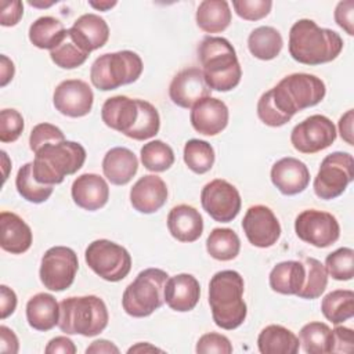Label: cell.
Returning <instances> with one entry per match:
<instances>
[{
	"label": "cell",
	"mask_w": 354,
	"mask_h": 354,
	"mask_svg": "<svg viewBox=\"0 0 354 354\" xmlns=\"http://www.w3.org/2000/svg\"><path fill=\"white\" fill-rule=\"evenodd\" d=\"M343 50V39L332 29L319 28L313 19H299L289 30V54L304 65L333 61Z\"/></svg>",
	"instance_id": "6da1fadb"
},
{
	"label": "cell",
	"mask_w": 354,
	"mask_h": 354,
	"mask_svg": "<svg viewBox=\"0 0 354 354\" xmlns=\"http://www.w3.org/2000/svg\"><path fill=\"white\" fill-rule=\"evenodd\" d=\"M243 278L234 270L216 272L209 282V304L214 324L225 330L241 326L248 307L243 301Z\"/></svg>",
	"instance_id": "7a4b0ae2"
},
{
	"label": "cell",
	"mask_w": 354,
	"mask_h": 354,
	"mask_svg": "<svg viewBox=\"0 0 354 354\" xmlns=\"http://www.w3.org/2000/svg\"><path fill=\"white\" fill-rule=\"evenodd\" d=\"M205 82L210 90L230 91L235 88L242 76V69L232 44L218 36H206L198 47Z\"/></svg>",
	"instance_id": "3957f363"
},
{
	"label": "cell",
	"mask_w": 354,
	"mask_h": 354,
	"mask_svg": "<svg viewBox=\"0 0 354 354\" xmlns=\"http://www.w3.org/2000/svg\"><path fill=\"white\" fill-rule=\"evenodd\" d=\"M108 321V308L98 296H75L59 303L58 328L66 335L97 336L106 328Z\"/></svg>",
	"instance_id": "277c9868"
},
{
	"label": "cell",
	"mask_w": 354,
	"mask_h": 354,
	"mask_svg": "<svg viewBox=\"0 0 354 354\" xmlns=\"http://www.w3.org/2000/svg\"><path fill=\"white\" fill-rule=\"evenodd\" d=\"M267 93L277 109L290 120L299 111L319 104L325 97L326 87L315 75L292 73Z\"/></svg>",
	"instance_id": "5b68a950"
},
{
	"label": "cell",
	"mask_w": 354,
	"mask_h": 354,
	"mask_svg": "<svg viewBox=\"0 0 354 354\" xmlns=\"http://www.w3.org/2000/svg\"><path fill=\"white\" fill-rule=\"evenodd\" d=\"M33 176L46 185L61 184L69 174H75L86 160V149L75 141L51 142L35 153Z\"/></svg>",
	"instance_id": "8992f818"
},
{
	"label": "cell",
	"mask_w": 354,
	"mask_h": 354,
	"mask_svg": "<svg viewBox=\"0 0 354 354\" xmlns=\"http://www.w3.org/2000/svg\"><path fill=\"white\" fill-rule=\"evenodd\" d=\"M167 279V272L160 268H147L141 271L123 292L122 306L126 314L142 318L160 308L165 301Z\"/></svg>",
	"instance_id": "52a82bcc"
},
{
	"label": "cell",
	"mask_w": 354,
	"mask_h": 354,
	"mask_svg": "<svg viewBox=\"0 0 354 354\" xmlns=\"http://www.w3.org/2000/svg\"><path fill=\"white\" fill-rule=\"evenodd\" d=\"M142 68V59L134 51L122 50L106 53L93 62L90 79L95 88L109 91L134 83L141 76Z\"/></svg>",
	"instance_id": "ba28073f"
},
{
	"label": "cell",
	"mask_w": 354,
	"mask_h": 354,
	"mask_svg": "<svg viewBox=\"0 0 354 354\" xmlns=\"http://www.w3.org/2000/svg\"><path fill=\"white\" fill-rule=\"evenodd\" d=\"M84 260L98 277L109 282L122 281L131 270L130 253L108 239H97L88 243Z\"/></svg>",
	"instance_id": "9c48e42d"
},
{
	"label": "cell",
	"mask_w": 354,
	"mask_h": 354,
	"mask_svg": "<svg viewBox=\"0 0 354 354\" xmlns=\"http://www.w3.org/2000/svg\"><path fill=\"white\" fill-rule=\"evenodd\" d=\"M354 178V160L348 152H332L324 158L314 178V192L318 198L330 201L340 196Z\"/></svg>",
	"instance_id": "30bf717a"
},
{
	"label": "cell",
	"mask_w": 354,
	"mask_h": 354,
	"mask_svg": "<svg viewBox=\"0 0 354 354\" xmlns=\"http://www.w3.org/2000/svg\"><path fill=\"white\" fill-rule=\"evenodd\" d=\"M79 268V260L73 249L68 246H53L41 257L40 281L44 288L61 292L68 289Z\"/></svg>",
	"instance_id": "8fae6325"
},
{
	"label": "cell",
	"mask_w": 354,
	"mask_h": 354,
	"mask_svg": "<svg viewBox=\"0 0 354 354\" xmlns=\"http://www.w3.org/2000/svg\"><path fill=\"white\" fill-rule=\"evenodd\" d=\"M296 235L315 248H328L340 236V227L336 217L328 212L308 209L295 220Z\"/></svg>",
	"instance_id": "7c38bea8"
},
{
	"label": "cell",
	"mask_w": 354,
	"mask_h": 354,
	"mask_svg": "<svg viewBox=\"0 0 354 354\" xmlns=\"http://www.w3.org/2000/svg\"><path fill=\"white\" fill-rule=\"evenodd\" d=\"M201 203L214 221L230 223L238 216L242 201L238 189L231 183L216 178L202 188Z\"/></svg>",
	"instance_id": "4fadbf2b"
},
{
	"label": "cell",
	"mask_w": 354,
	"mask_h": 354,
	"mask_svg": "<svg viewBox=\"0 0 354 354\" xmlns=\"http://www.w3.org/2000/svg\"><path fill=\"white\" fill-rule=\"evenodd\" d=\"M336 136V127L329 118L311 115L293 127L290 142L301 153H315L330 147Z\"/></svg>",
	"instance_id": "5bb4252c"
},
{
	"label": "cell",
	"mask_w": 354,
	"mask_h": 354,
	"mask_svg": "<svg viewBox=\"0 0 354 354\" xmlns=\"http://www.w3.org/2000/svg\"><path fill=\"white\" fill-rule=\"evenodd\" d=\"M242 228L248 241L256 248H270L281 236V224L266 205L250 206L243 216Z\"/></svg>",
	"instance_id": "9a60e30c"
},
{
	"label": "cell",
	"mask_w": 354,
	"mask_h": 354,
	"mask_svg": "<svg viewBox=\"0 0 354 354\" xmlns=\"http://www.w3.org/2000/svg\"><path fill=\"white\" fill-rule=\"evenodd\" d=\"M93 101L94 94L91 87L80 79L61 82L53 95L55 109L69 118L86 116L93 108Z\"/></svg>",
	"instance_id": "2e32d148"
},
{
	"label": "cell",
	"mask_w": 354,
	"mask_h": 354,
	"mask_svg": "<svg viewBox=\"0 0 354 354\" xmlns=\"http://www.w3.org/2000/svg\"><path fill=\"white\" fill-rule=\"evenodd\" d=\"M170 100L181 108H192L199 100L210 97L203 72L199 68H187L180 71L169 86Z\"/></svg>",
	"instance_id": "e0dca14e"
},
{
	"label": "cell",
	"mask_w": 354,
	"mask_h": 354,
	"mask_svg": "<svg viewBox=\"0 0 354 354\" xmlns=\"http://www.w3.org/2000/svg\"><path fill=\"white\" fill-rule=\"evenodd\" d=\"M228 108L227 105L213 97H205L199 100L192 108L189 120L192 127L205 136H216L221 133L228 124Z\"/></svg>",
	"instance_id": "ac0fdd59"
},
{
	"label": "cell",
	"mask_w": 354,
	"mask_h": 354,
	"mask_svg": "<svg viewBox=\"0 0 354 354\" xmlns=\"http://www.w3.org/2000/svg\"><path fill=\"white\" fill-rule=\"evenodd\" d=\"M271 181L281 194L296 195L307 188L310 183V171L301 160L286 156L272 165Z\"/></svg>",
	"instance_id": "d6986e66"
},
{
	"label": "cell",
	"mask_w": 354,
	"mask_h": 354,
	"mask_svg": "<svg viewBox=\"0 0 354 354\" xmlns=\"http://www.w3.org/2000/svg\"><path fill=\"white\" fill-rule=\"evenodd\" d=\"M167 201V185L155 174L142 176L130 189L131 206L144 214L158 212Z\"/></svg>",
	"instance_id": "ffe728a7"
},
{
	"label": "cell",
	"mask_w": 354,
	"mask_h": 354,
	"mask_svg": "<svg viewBox=\"0 0 354 354\" xmlns=\"http://www.w3.org/2000/svg\"><path fill=\"white\" fill-rule=\"evenodd\" d=\"M73 202L88 212L104 207L109 199V187L104 177L94 173H84L79 176L72 184Z\"/></svg>",
	"instance_id": "44dd1931"
},
{
	"label": "cell",
	"mask_w": 354,
	"mask_h": 354,
	"mask_svg": "<svg viewBox=\"0 0 354 354\" xmlns=\"http://www.w3.org/2000/svg\"><path fill=\"white\" fill-rule=\"evenodd\" d=\"M138 115V98L133 100L126 95L111 97L104 102L101 108L102 122L108 127L123 133L126 137L136 126Z\"/></svg>",
	"instance_id": "7402d4cb"
},
{
	"label": "cell",
	"mask_w": 354,
	"mask_h": 354,
	"mask_svg": "<svg viewBox=\"0 0 354 354\" xmlns=\"http://www.w3.org/2000/svg\"><path fill=\"white\" fill-rule=\"evenodd\" d=\"M201 296V285L191 274H177L167 279L165 286L166 304L178 313H187L195 308Z\"/></svg>",
	"instance_id": "603a6c76"
},
{
	"label": "cell",
	"mask_w": 354,
	"mask_h": 354,
	"mask_svg": "<svg viewBox=\"0 0 354 354\" xmlns=\"http://www.w3.org/2000/svg\"><path fill=\"white\" fill-rule=\"evenodd\" d=\"M30 227L15 213H0V246L11 254H21L32 245Z\"/></svg>",
	"instance_id": "cb8c5ba5"
},
{
	"label": "cell",
	"mask_w": 354,
	"mask_h": 354,
	"mask_svg": "<svg viewBox=\"0 0 354 354\" xmlns=\"http://www.w3.org/2000/svg\"><path fill=\"white\" fill-rule=\"evenodd\" d=\"M167 228L180 242H195L203 232L201 213L189 205H177L167 214Z\"/></svg>",
	"instance_id": "d4e9b609"
},
{
	"label": "cell",
	"mask_w": 354,
	"mask_h": 354,
	"mask_svg": "<svg viewBox=\"0 0 354 354\" xmlns=\"http://www.w3.org/2000/svg\"><path fill=\"white\" fill-rule=\"evenodd\" d=\"M138 170V159L124 147L111 148L102 159V171L106 180L115 185L127 184Z\"/></svg>",
	"instance_id": "484cf974"
},
{
	"label": "cell",
	"mask_w": 354,
	"mask_h": 354,
	"mask_svg": "<svg viewBox=\"0 0 354 354\" xmlns=\"http://www.w3.org/2000/svg\"><path fill=\"white\" fill-rule=\"evenodd\" d=\"M26 319L30 328L47 332L58 325L59 304L50 293H37L26 303Z\"/></svg>",
	"instance_id": "4316f807"
},
{
	"label": "cell",
	"mask_w": 354,
	"mask_h": 354,
	"mask_svg": "<svg viewBox=\"0 0 354 354\" xmlns=\"http://www.w3.org/2000/svg\"><path fill=\"white\" fill-rule=\"evenodd\" d=\"M76 39L84 46L87 51H94L105 46L109 39V26L104 18L97 14H83L79 17L72 28H69Z\"/></svg>",
	"instance_id": "83f0119b"
},
{
	"label": "cell",
	"mask_w": 354,
	"mask_h": 354,
	"mask_svg": "<svg viewBox=\"0 0 354 354\" xmlns=\"http://www.w3.org/2000/svg\"><path fill=\"white\" fill-rule=\"evenodd\" d=\"M306 278V268L301 261L288 260L278 263L270 272V286L281 295H297Z\"/></svg>",
	"instance_id": "f1b7e54d"
},
{
	"label": "cell",
	"mask_w": 354,
	"mask_h": 354,
	"mask_svg": "<svg viewBox=\"0 0 354 354\" xmlns=\"http://www.w3.org/2000/svg\"><path fill=\"white\" fill-rule=\"evenodd\" d=\"M257 347L261 354H296L300 342L288 328L282 325H268L260 332Z\"/></svg>",
	"instance_id": "f546056e"
},
{
	"label": "cell",
	"mask_w": 354,
	"mask_h": 354,
	"mask_svg": "<svg viewBox=\"0 0 354 354\" xmlns=\"http://www.w3.org/2000/svg\"><path fill=\"white\" fill-rule=\"evenodd\" d=\"M196 24L206 33H218L231 24V10L225 0H203L196 10Z\"/></svg>",
	"instance_id": "4dcf8cb0"
},
{
	"label": "cell",
	"mask_w": 354,
	"mask_h": 354,
	"mask_svg": "<svg viewBox=\"0 0 354 354\" xmlns=\"http://www.w3.org/2000/svg\"><path fill=\"white\" fill-rule=\"evenodd\" d=\"M248 47L253 57L270 61L274 59L283 47L281 33L272 26H259L248 37Z\"/></svg>",
	"instance_id": "1f68e13d"
},
{
	"label": "cell",
	"mask_w": 354,
	"mask_h": 354,
	"mask_svg": "<svg viewBox=\"0 0 354 354\" xmlns=\"http://www.w3.org/2000/svg\"><path fill=\"white\" fill-rule=\"evenodd\" d=\"M90 51L76 39L71 29H66L64 39L50 51L51 61L62 69H73L86 62Z\"/></svg>",
	"instance_id": "d6a6232c"
},
{
	"label": "cell",
	"mask_w": 354,
	"mask_h": 354,
	"mask_svg": "<svg viewBox=\"0 0 354 354\" xmlns=\"http://www.w3.org/2000/svg\"><path fill=\"white\" fill-rule=\"evenodd\" d=\"M64 24L54 17H40L29 26V40L41 50H53L65 36Z\"/></svg>",
	"instance_id": "836d02e7"
},
{
	"label": "cell",
	"mask_w": 354,
	"mask_h": 354,
	"mask_svg": "<svg viewBox=\"0 0 354 354\" xmlns=\"http://www.w3.org/2000/svg\"><path fill=\"white\" fill-rule=\"evenodd\" d=\"M324 317L332 324H342L354 315V292L350 289H336L329 292L321 303Z\"/></svg>",
	"instance_id": "e575fe53"
},
{
	"label": "cell",
	"mask_w": 354,
	"mask_h": 354,
	"mask_svg": "<svg viewBox=\"0 0 354 354\" xmlns=\"http://www.w3.org/2000/svg\"><path fill=\"white\" fill-rule=\"evenodd\" d=\"M206 250L216 260L230 261L239 254V236L231 228H214L206 239Z\"/></svg>",
	"instance_id": "d590c367"
},
{
	"label": "cell",
	"mask_w": 354,
	"mask_h": 354,
	"mask_svg": "<svg viewBox=\"0 0 354 354\" xmlns=\"http://www.w3.org/2000/svg\"><path fill=\"white\" fill-rule=\"evenodd\" d=\"M300 342L308 354L332 353L333 332L324 322H308L300 329Z\"/></svg>",
	"instance_id": "8d00e7d4"
},
{
	"label": "cell",
	"mask_w": 354,
	"mask_h": 354,
	"mask_svg": "<svg viewBox=\"0 0 354 354\" xmlns=\"http://www.w3.org/2000/svg\"><path fill=\"white\" fill-rule=\"evenodd\" d=\"M15 187L18 194L28 202L41 203L46 202L53 194V185L39 183L33 176V162L25 163L17 173Z\"/></svg>",
	"instance_id": "74e56055"
},
{
	"label": "cell",
	"mask_w": 354,
	"mask_h": 354,
	"mask_svg": "<svg viewBox=\"0 0 354 354\" xmlns=\"http://www.w3.org/2000/svg\"><path fill=\"white\" fill-rule=\"evenodd\" d=\"M214 149L213 147L205 141L192 138L188 140L184 145V162L189 170L196 174L207 173L214 165Z\"/></svg>",
	"instance_id": "f35d334b"
},
{
	"label": "cell",
	"mask_w": 354,
	"mask_h": 354,
	"mask_svg": "<svg viewBox=\"0 0 354 354\" xmlns=\"http://www.w3.org/2000/svg\"><path fill=\"white\" fill-rule=\"evenodd\" d=\"M301 263L306 268V278L301 289L296 296L308 300L317 299L324 293L328 285V272L325 266L314 257H306Z\"/></svg>",
	"instance_id": "ab89813d"
},
{
	"label": "cell",
	"mask_w": 354,
	"mask_h": 354,
	"mask_svg": "<svg viewBox=\"0 0 354 354\" xmlns=\"http://www.w3.org/2000/svg\"><path fill=\"white\" fill-rule=\"evenodd\" d=\"M141 163L149 171H165L174 163V152L170 145L160 140H153L142 145L140 151Z\"/></svg>",
	"instance_id": "60d3db41"
},
{
	"label": "cell",
	"mask_w": 354,
	"mask_h": 354,
	"mask_svg": "<svg viewBox=\"0 0 354 354\" xmlns=\"http://www.w3.org/2000/svg\"><path fill=\"white\" fill-rule=\"evenodd\" d=\"M138 108L140 115L137 123L133 127V130L127 134V137L137 141H144L158 134L160 127V118L158 109L148 101L138 100Z\"/></svg>",
	"instance_id": "b9f144b4"
},
{
	"label": "cell",
	"mask_w": 354,
	"mask_h": 354,
	"mask_svg": "<svg viewBox=\"0 0 354 354\" xmlns=\"http://www.w3.org/2000/svg\"><path fill=\"white\" fill-rule=\"evenodd\" d=\"M326 272L336 281H350L354 277V250L340 248L325 259Z\"/></svg>",
	"instance_id": "7bdbcfd3"
},
{
	"label": "cell",
	"mask_w": 354,
	"mask_h": 354,
	"mask_svg": "<svg viewBox=\"0 0 354 354\" xmlns=\"http://www.w3.org/2000/svg\"><path fill=\"white\" fill-rule=\"evenodd\" d=\"M65 136L59 127L51 123H39L36 124L29 136V147L36 153L40 148L51 142H62Z\"/></svg>",
	"instance_id": "ee69618b"
},
{
	"label": "cell",
	"mask_w": 354,
	"mask_h": 354,
	"mask_svg": "<svg viewBox=\"0 0 354 354\" xmlns=\"http://www.w3.org/2000/svg\"><path fill=\"white\" fill-rule=\"evenodd\" d=\"M24 131V118L15 109H1L0 112V141L14 142Z\"/></svg>",
	"instance_id": "f6af8a7d"
},
{
	"label": "cell",
	"mask_w": 354,
	"mask_h": 354,
	"mask_svg": "<svg viewBox=\"0 0 354 354\" xmlns=\"http://www.w3.org/2000/svg\"><path fill=\"white\" fill-rule=\"evenodd\" d=\"M232 7L238 17L246 21H259L271 11V0H234Z\"/></svg>",
	"instance_id": "bcb514c9"
},
{
	"label": "cell",
	"mask_w": 354,
	"mask_h": 354,
	"mask_svg": "<svg viewBox=\"0 0 354 354\" xmlns=\"http://www.w3.org/2000/svg\"><path fill=\"white\" fill-rule=\"evenodd\" d=\"M195 350L199 354H209V353L210 354L212 353L230 354V353H232V344L227 336H224L221 333L210 332V333H205L199 337Z\"/></svg>",
	"instance_id": "7dc6e473"
},
{
	"label": "cell",
	"mask_w": 354,
	"mask_h": 354,
	"mask_svg": "<svg viewBox=\"0 0 354 354\" xmlns=\"http://www.w3.org/2000/svg\"><path fill=\"white\" fill-rule=\"evenodd\" d=\"M335 21L336 24L346 30L347 35H354V1L344 0L337 3L335 8Z\"/></svg>",
	"instance_id": "c3c4849f"
},
{
	"label": "cell",
	"mask_w": 354,
	"mask_h": 354,
	"mask_svg": "<svg viewBox=\"0 0 354 354\" xmlns=\"http://www.w3.org/2000/svg\"><path fill=\"white\" fill-rule=\"evenodd\" d=\"M24 15V4L19 0L0 1V24L3 26H14Z\"/></svg>",
	"instance_id": "681fc988"
},
{
	"label": "cell",
	"mask_w": 354,
	"mask_h": 354,
	"mask_svg": "<svg viewBox=\"0 0 354 354\" xmlns=\"http://www.w3.org/2000/svg\"><path fill=\"white\" fill-rule=\"evenodd\" d=\"M332 353H351L354 347V332L350 328L336 326L333 330Z\"/></svg>",
	"instance_id": "f907efd6"
},
{
	"label": "cell",
	"mask_w": 354,
	"mask_h": 354,
	"mask_svg": "<svg viewBox=\"0 0 354 354\" xmlns=\"http://www.w3.org/2000/svg\"><path fill=\"white\" fill-rule=\"evenodd\" d=\"M44 353L46 354H75L76 346L73 344V342L69 337L57 336V337H53L47 343Z\"/></svg>",
	"instance_id": "816d5d0a"
},
{
	"label": "cell",
	"mask_w": 354,
	"mask_h": 354,
	"mask_svg": "<svg viewBox=\"0 0 354 354\" xmlns=\"http://www.w3.org/2000/svg\"><path fill=\"white\" fill-rule=\"evenodd\" d=\"M17 307V295L12 289L6 285L0 286V317L6 319L10 317Z\"/></svg>",
	"instance_id": "f5cc1de1"
},
{
	"label": "cell",
	"mask_w": 354,
	"mask_h": 354,
	"mask_svg": "<svg viewBox=\"0 0 354 354\" xmlns=\"http://www.w3.org/2000/svg\"><path fill=\"white\" fill-rule=\"evenodd\" d=\"M19 350V343L17 335L6 325L0 326V351L15 354Z\"/></svg>",
	"instance_id": "db71d44e"
},
{
	"label": "cell",
	"mask_w": 354,
	"mask_h": 354,
	"mask_svg": "<svg viewBox=\"0 0 354 354\" xmlns=\"http://www.w3.org/2000/svg\"><path fill=\"white\" fill-rule=\"evenodd\" d=\"M353 119H354V112L353 109H348L340 119H339V133L340 137L348 144L353 145Z\"/></svg>",
	"instance_id": "11a10c76"
},
{
	"label": "cell",
	"mask_w": 354,
	"mask_h": 354,
	"mask_svg": "<svg viewBox=\"0 0 354 354\" xmlns=\"http://www.w3.org/2000/svg\"><path fill=\"white\" fill-rule=\"evenodd\" d=\"M86 353L87 354H119V348L112 342L100 339V340H94L86 348Z\"/></svg>",
	"instance_id": "9f6ffc18"
},
{
	"label": "cell",
	"mask_w": 354,
	"mask_h": 354,
	"mask_svg": "<svg viewBox=\"0 0 354 354\" xmlns=\"http://www.w3.org/2000/svg\"><path fill=\"white\" fill-rule=\"evenodd\" d=\"M1 59V65H0V86L4 87L7 86V83L10 80H12L14 77V73H15V66L12 64V61L7 57V55H1L0 57Z\"/></svg>",
	"instance_id": "6f0895ef"
},
{
	"label": "cell",
	"mask_w": 354,
	"mask_h": 354,
	"mask_svg": "<svg viewBox=\"0 0 354 354\" xmlns=\"http://www.w3.org/2000/svg\"><path fill=\"white\" fill-rule=\"evenodd\" d=\"M155 351L160 353L162 350L155 347V346H152L151 343H137L136 346H133V347H130L127 350L129 354H131V353H155Z\"/></svg>",
	"instance_id": "680465c9"
},
{
	"label": "cell",
	"mask_w": 354,
	"mask_h": 354,
	"mask_svg": "<svg viewBox=\"0 0 354 354\" xmlns=\"http://www.w3.org/2000/svg\"><path fill=\"white\" fill-rule=\"evenodd\" d=\"M88 4L95 8V10H100V11H106V10H111L112 7H115L118 4V1H109V0H102V1H93L90 0Z\"/></svg>",
	"instance_id": "91938a15"
},
{
	"label": "cell",
	"mask_w": 354,
	"mask_h": 354,
	"mask_svg": "<svg viewBox=\"0 0 354 354\" xmlns=\"http://www.w3.org/2000/svg\"><path fill=\"white\" fill-rule=\"evenodd\" d=\"M1 158H3V169H4V181L7 180V176H8V169H10V166H11V163L8 162V156H7V153L4 152V151H1Z\"/></svg>",
	"instance_id": "94428289"
}]
</instances>
